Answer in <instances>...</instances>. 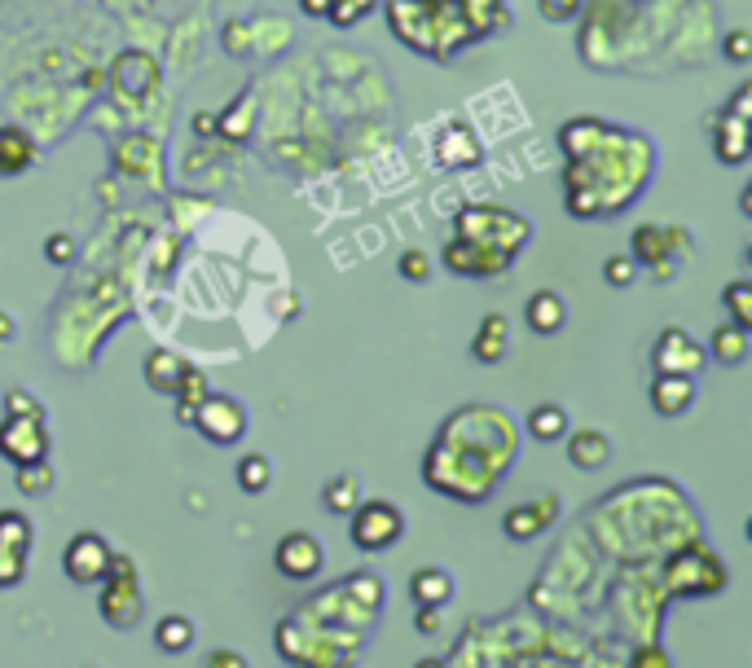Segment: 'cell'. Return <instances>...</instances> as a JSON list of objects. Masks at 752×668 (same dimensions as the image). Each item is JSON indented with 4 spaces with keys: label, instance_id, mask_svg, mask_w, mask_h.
Returning <instances> with one entry per match:
<instances>
[{
    "label": "cell",
    "instance_id": "6da1fadb",
    "mask_svg": "<svg viewBox=\"0 0 752 668\" xmlns=\"http://www.w3.org/2000/svg\"><path fill=\"white\" fill-rule=\"evenodd\" d=\"M454 233L476 242V246H489L498 255H520L533 238V224L511 211V207H498V203H476V207H463L458 220H454Z\"/></svg>",
    "mask_w": 752,
    "mask_h": 668
},
{
    "label": "cell",
    "instance_id": "7a4b0ae2",
    "mask_svg": "<svg viewBox=\"0 0 752 668\" xmlns=\"http://www.w3.org/2000/svg\"><path fill=\"white\" fill-rule=\"evenodd\" d=\"M347 537L365 554H388L406 537V510L397 502H384V497L356 502V510L347 515Z\"/></svg>",
    "mask_w": 752,
    "mask_h": 668
},
{
    "label": "cell",
    "instance_id": "3957f363",
    "mask_svg": "<svg viewBox=\"0 0 752 668\" xmlns=\"http://www.w3.org/2000/svg\"><path fill=\"white\" fill-rule=\"evenodd\" d=\"M102 598H98V611L111 629H133L141 624L146 615V598H141V585H137V563L128 554H115L111 558V572L102 580Z\"/></svg>",
    "mask_w": 752,
    "mask_h": 668
},
{
    "label": "cell",
    "instance_id": "277c9868",
    "mask_svg": "<svg viewBox=\"0 0 752 668\" xmlns=\"http://www.w3.org/2000/svg\"><path fill=\"white\" fill-rule=\"evenodd\" d=\"M664 585H669V594H682V598L721 594L726 589V567H721V558L708 554V545H686L682 554L669 558Z\"/></svg>",
    "mask_w": 752,
    "mask_h": 668
},
{
    "label": "cell",
    "instance_id": "5b68a950",
    "mask_svg": "<svg viewBox=\"0 0 752 668\" xmlns=\"http://www.w3.org/2000/svg\"><path fill=\"white\" fill-rule=\"evenodd\" d=\"M190 427H194L207 445L229 449V445H238V440L247 436V410H242V401L229 396V392H207L203 405L194 410V423H190Z\"/></svg>",
    "mask_w": 752,
    "mask_h": 668
},
{
    "label": "cell",
    "instance_id": "8992f818",
    "mask_svg": "<svg viewBox=\"0 0 752 668\" xmlns=\"http://www.w3.org/2000/svg\"><path fill=\"white\" fill-rule=\"evenodd\" d=\"M111 558H115V550L102 532H76L62 550V572L71 585H102L111 572Z\"/></svg>",
    "mask_w": 752,
    "mask_h": 668
},
{
    "label": "cell",
    "instance_id": "52a82bcc",
    "mask_svg": "<svg viewBox=\"0 0 752 668\" xmlns=\"http://www.w3.org/2000/svg\"><path fill=\"white\" fill-rule=\"evenodd\" d=\"M651 366H656V375H682V379H695V375H704L708 353H704V344H699V339H691V334H686L682 325H664V330H660V339H656V348H651Z\"/></svg>",
    "mask_w": 752,
    "mask_h": 668
},
{
    "label": "cell",
    "instance_id": "ba28073f",
    "mask_svg": "<svg viewBox=\"0 0 752 668\" xmlns=\"http://www.w3.org/2000/svg\"><path fill=\"white\" fill-rule=\"evenodd\" d=\"M54 440H49V423L45 418H19V414H5L0 423V458L5 462H36V458H49Z\"/></svg>",
    "mask_w": 752,
    "mask_h": 668
},
{
    "label": "cell",
    "instance_id": "9c48e42d",
    "mask_svg": "<svg viewBox=\"0 0 752 668\" xmlns=\"http://www.w3.org/2000/svg\"><path fill=\"white\" fill-rule=\"evenodd\" d=\"M273 563H277V572H282L286 580H317L321 567H326V550H321V541H317L312 532L295 528V532H286V537L277 541Z\"/></svg>",
    "mask_w": 752,
    "mask_h": 668
},
{
    "label": "cell",
    "instance_id": "30bf717a",
    "mask_svg": "<svg viewBox=\"0 0 752 668\" xmlns=\"http://www.w3.org/2000/svg\"><path fill=\"white\" fill-rule=\"evenodd\" d=\"M441 264L449 273H458V277H498V273L511 268V255H498V251L476 246V242H467V238L454 233L445 242V251H441Z\"/></svg>",
    "mask_w": 752,
    "mask_h": 668
},
{
    "label": "cell",
    "instance_id": "8fae6325",
    "mask_svg": "<svg viewBox=\"0 0 752 668\" xmlns=\"http://www.w3.org/2000/svg\"><path fill=\"white\" fill-rule=\"evenodd\" d=\"M555 515H559V497H546V502H524V506L506 510V519H502V532H506L511 541H533V537H542V532L555 523Z\"/></svg>",
    "mask_w": 752,
    "mask_h": 668
},
{
    "label": "cell",
    "instance_id": "7c38bea8",
    "mask_svg": "<svg viewBox=\"0 0 752 668\" xmlns=\"http://www.w3.org/2000/svg\"><path fill=\"white\" fill-rule=\"evenodd\" d=\"M141 370H146V388L155 396H172L181 388V379L190 375V361L181 353H172V348H150L146 361H141Z\"/></svg>",
    "mask_w": 752,
    "mask_h": 668
},
{
    "label": "cell",
    "instance_id": "4fadbf2b",
    "mask_svg": "<svg viewBox=\"0 0 752 668\" xmlns=\"http://www.w3.org/2000/svg\"><path fill=\"white\" fill-rule=\"evenodd\" d=\"M647 396H651V410H656L660 418H682V414L695 405V379L656 375L651 388H647Z\"/></svg>",
    "mask_w": 752,
    "mask_h": 668
},
{
    "label": "cell",
    "instance_id": "5bb4252c",
    "mask_svg": "<svg viewBox=\"0 0 752 668\" xmlns=\"http://www.w3.org/2000/svg\"><path fill=\"white\" fill-rule=\"evenodd\" d=\"M506 353H511V321L502 312H489L476 330V339H471V357L480 366H502Z\"/></svg>",
    "mask_w": 752,
    "mask_h": 668
},
{
    "label": "cell",
    "instance_id": "9a60e30c",
    "mask_svg": "<svg viewBox=\"0 0 752 668\" xmlns=\"http://www.w3.org/2000/svg\"><path fill=\"white\" fill-rule=\"evenodd\" d=\"M713 150L726 168H743L748 163V150H752V133H748V119H734V115H717V128H713Z\"/></svg>",
    "mask_w": 752,
    "mask_h": 668
},
{
    "label": "cell",
    "instance_id": "2e32d148",
    "mask_svg": "<svg viewBox=\"0 0 752 668\" xmlns=\"http://www.w3.org/2000/svg\"><path fill=\"white\" fill-rule=\"evenodd\" d=\"M634 264L656 268L660 281L673 277V251H669V238H664L660 224H638L634 229Z\"/></svg>",
    "mask_w": 752,
    "mask_h": 668
},
{
    "label": "cell",
    "instance_id": "e0dca14e",
    "mask_svg": "<svg viewBox=\"0 0 752 668\" xmlns=\"http://www.w3.org/2000/svg\"><path fill=\"white\" fill-rule=\"evenodd\" d=\"M436 163L441 168H476L480 163V141L467 124H449L436 137Z\"/></svg>",
    "mask_w": 752,
    "mask_h": 668
},
{
    "label": "cell",
    "instance_id": "ac0fdd59",
    "mask_svg": "<svg viewBox=\"0 0 752 668\" xmlns=\"http://www.w3.org/2000/svg\"><path fill=\"white\" fill-rule=\"evenodd\" d=\"M524 321H528L533 334L550 339V334H559V330L568 325V303H563L555 290H537V295H528V303H524Z\"/></svg>",
    "mask_w": 752,
    "mask_h": 668
},
{
    "label": "cell",
    "instance_id": "d6986e66",
    "mask_svg": "<svg viewBox=\"0 0 752 668\" xmlns=\"http://www.w3.org/2000/svg\"><path fill=\"white\" fill-rule=\"evenodd\" d=\"M708 361H717V366H726V370H734V366H743L748 361V353H752V339H748V330L743 325H734V321H726V325H717L713 334H708Z\"/></svg>",
    "mask_w": 752,
    "mask_h": 668
},
{
    "label": "cell",
    "instance_id": "ffe728a7",
    "mask_svg": "<svg viewBox=\"0 0 752 668\" xmlns=\"http://www.w3.org/2000/svg\"><path fill=\"white\" fill-rule=\"evenodd\" d=\"M563 440H568V462L577 471H603L612 462V440L603 431H594V427H581V431H572Z\"/></svg>",
    "mask_w": 752,
    "mask_h": 668
},
{
    "label": "cell",
    "instance_id": "44dd1931",
    "mask_svg": "<svg viewBox=\"0 0 752 668\" xmlns=\"http://www.w3.org/2000/svg\"><path fill=\"white\" fill-rule=\"evenodd\" d=\"M36 163V141L27 128L5 124L0 128V176H23Z\"/></svg>",
    "mask_w": 752,
    "mask_h": 668
},
{
    "label": "cell",
    "instance_id": "7402d4cb",
    "mask_svg": "<svg viewBox=\"0 0 752 668\" xmlns=\"http://www.w3.org/2000/svg\"><path fill=\"white\" fill-rule=\"evenodd\" d=\"M454 576L445 572V567H419L414 576H410V594H414V602L419 607H445L449 598H454Z\"/></svg>",
    "mask_w": 752,
    "mask_h": 668
},
{
    "label": "cell",
    "instance_id": "603a6c76",
    "mask_svg": "<svg viewBox=\"0 0 752 668\" xmlns=\"http://www.w3.org/2000/svg\"><path fill=\"white\" fill-rule=\"evenodd\" d=\"M607 128H612V124H603V119H568V124L559 128V146H563L568 159H581V154H590V150L607 137Z\"/></svg>",
    "mask_w": 752,
    "mask_h": 668
},
{
    "label": "cell",
    "instance_id": "cb8c5ba5",
    "mask_svg": "<svg viewBox=\"0 0 752 668\" xmlns=\"http://www.w3.org/2000/svg\"><path fill=\"white\" fill-rule=\"evenodd\" d=\"M155 646H159L163 655H185V650L194 646V620L181 615V611L163 615V620L155 624Z\"/></svg>",
    "mask_w": 752,
    "mask_h": 668
},
{
    "label": "cell",
    "instance_id": "d4e9b609",
    "mask_svg": "<svg viewBox=\"0 0 752 668\" xmlns=\"http://www.w3.org/2000/svg\"><path fill=\"white\" fill-rule=\"evenodd\" d=\"M36 528L23 510H0V550H14V554H32Z\"/></svg>",
    "mask_w": 752,
    "mask_h": 668
},
{
    "label": "cell",
    "instance_id": "484cf974",
    "mask_svg": "<svg viewBox=\"0 0 752 668\" xmlns=\"http://www.w3.org/2000/svg\"><path fill=\"white\" fill-rule=\"evenodd\" d=\"M207 392H212V388H207V375L190 366V375H185V379H181V388L172 392V401H176V423H181V427H190V423H194V410L203 405V396H207Z\"/></svg>",
    "mask_w": 752,
    "mask_h": 668
},
{
    "label": "cell",
    "instance_id": "4316f807",
    "mask_svg": "<svg viewBox=\"0 0 752 668\" xmlns=\"http://www.w3.org/2000/svg\"><path fill=\"white\" fill-rule=\"evenodd\" d=\"M528 436L542 440V445H555L568 436V410L563 405H537L528 414Z\"/></svg>",
    "mask_w": 752,
    "mask_h": 668
},
{
    "label": "cell",
    "instance_id": "83f0119b",
    "mask_svg": "<svg viewBox=\"0 0 752 668\" xmlns=\"http://www.w3.org/2000/svg\"><path fill=\"white\" fill-rule=\"evenodd\" d=\"M233 480H238V488H242L247 497H260V493L273 484V462H269L264 453H242Z\"/></svg>",
    "mask_w": 752,
    "mask_h": 668
},
{
    "label": "cell",
    "instance_id": "f1b7e54d",
    "mask_svg": "<svg viewBox=\"0 0 752 668\" xmlns=\"http://www.w3.org/2000/svg\"><path fill=\"white\" fill-rule=\"evenodd\" d=\"M14 484H19V493L23 497H45L49 488H54V467H49V458H36V462H19L14 467Z\"/></svg>",
    "mask_w": 752,
    "mask_h": 668
},
{
    "label": "cell",
    "instance_id": "f546056e",
    "mask_svg": "<svg viewBox=\"0 0 752 668\" xmlns=\"http://www.w3.org/2000/svg\"><path fill=\"white\" fill-rule=\"evenodd\" d=\"M356 502H361V488H356L352 475H334V480L321 488V506H326L330 515H352Z\"/></svg>",
    "mask_w": 752,
    "mask_h": 668
},
{
    "label": "cell",
    "instance_id": "4dcf8cb0",
    "mask_svg": "<svg viewBox=\"0 0 752 668\" xmlns=\"http://www.w3.org/2000/svg\"><path fill=\"white\" fill-rule=\"evenodd\" d=\"M721 303H726V312H730V321L734 325H743V330H752V281H730L726 290H721Z\"/></svg>",
    "mask_w": 752,
    "mask_h": 668
},
{
    "label": "cell",
    "instance_id": "1f68e13d",
    "mask_svg": "<svg viewBox=\"0 0 752 668\" xmlns=\"http://www.w3.org/2000/svg\"><path fill=\"white\" fill-rule=\"evenodd\" d=\"M432 268H436V260H432L423 246H406V251H401V260H397V273H401L406 281H414V286H419V281H428V277H432Z\"/></svg>",
    "mask_w": 752,
    "mask_h": 668
},
{
    "label": "cell",
    "instance_id": "d6a6232c",
    "mask_svg": "<svg viewBox=\"0 0 752 668\" xmlns=\"http://www.w3.org/2000/svg\"><path fill=\"white\" fill-rule=\"evenodd\" d=\"M374 10V0H330V10H326V19L334 23V27H356L365 14Z\"/></svg>",
    "mask_w": 752,
    "mask_h": 668
},
{
    "label": "cell",
    "instance_id": "836d02e7",
    "mask_svg": "<svg viewBox=\"0 0 752 668\" xmlns=\"http://www.w3.org/2000/svg\"><path fill=\"white\" fill-rule=\"evenodd\" d=\"M634 277H638L634 255H607V264H603V281H607V286L625 290V286H634Z\"/></svg>",
    "mask_w": 752,
    "mask_h": 668
},
{
    "label": "cell",
    "instance_id": "e575fe53",
    "mask_svg": "<svg viewBox=\"0 0 752 668\" xmlns=\"http://www.w3.org/2000/svg\"><path fill=\"white\" fill-rule=\"evenodd\" d=\"M581 5H585V0H537V14L546 23H555V27H563V23H577Z\"/></svg>",
    "mask_w": 752,
    "mask_h": 668
},
{
    "label": "cell",
    "instance_id": "d590c367",
    "mask_svg": "<svg viewBox=\"0 0 752 668\" xmlns=\"http://www.w3.org/2000/svg\"><path fill=\"white\" fill-rule=\"evenodd\" d=\"M27 580V554L14 550H0V589H14Z\"/></svg>",
    "mask_w": 752,
    "mask_h": 668
},
{
    "label": "cell",
    "instance_id": "8d00e7d4",
    "mask_svg": "<svg viewBox=\"0 0 752 668\" xmlns=\"http://www.w3.org/2000/svg\"><path fill=\"white\" fill-rule=\"evenodd\" d=\"M5 414H19V418H45V405H41L32 392L10 388V392H5Z\"/></svg>",
    "mask_w": 752,
    "mask_h": 668
},
{
    "label": "cell",
    "instance_id": "74e56055",
    "mask_svg": "<svg viewBox=\"0 0 752 668\" xmlns=\"http://www.w3.org/2000/svg\"><path fill=\"white\" fill-rule=\"evenodd\" d=\"M721 58H726V62H748V58H752V36H748V32H726Z\"/></svg>",
    "mask_w": 752,
    "mask_h": 668
},
{
    "label": "cell",
    "instance_id": "f35d334b",
    "mask_svg": "<svg viewBox=\"0 0 752 668\" xmlns=\"http://www.w3.org/2000/svg\"><path fill=\"white\" fill-rule=\"evenodd\" d=\"M45 260H49V264H71V260H76V238H71V233H54V238L45 242Z\"/></svg>",
    "mask_w": 752,
    "mask_h": 668
},
{
    "label": "cell",
    "instance_id": "ab89813d",
    "mask_svg": "<svg viewBox=\"0 0 752 668\" xmlns=\"http://www.w3.org/2000/svg\"><path fill=\"white\" fill-rule=\"evenodd\" d=\"M203 668H251V664H247V655H242V650H233V646H216V650L203 659Z\"/></svg>",
    "mask_w": 752,
    "mask_h": 668
},
{
    "label": "cell",
    "instance_id": "60d3db41",
    "mask_svg": "<svg viewBox=\"0 0 752 668\" xmlns=\"http://www.w3.org/2000/svg\"><path fill=\"white\" fill-rule=\"evenodd\" d=\"M726 115H734V119H748V124H752V84H739V89H734V97H730Z\"/></svg>",
    "mask_w": 752,
    "mask_h": 668
},
{
    "label": "cell",
    "instance_id": "b9f144b4",
    "mask_svg": "<svg viewBox=\"0 0 752 668\" xmlns=\"http://www.w3.org/2000/svg\"><path fill=\"white\" fill-rule=\"evenodd\" d=\"M441 611H445V607H419L414 629H419V633H428V637H432V633H441Z\"/></svg>",
    "mask_w": 752,
    "mask_h": 668
},
{
    "label": "cell",
    "instance_id": "7bdbcfd3",
    "mask_svg": "<svg viewBox=\"0 0 752 668\" xmlns=\"http://www.w3.org/2000/svg\"><path fill=\"white\" fill-rule=\"evenodd\" d=\"M634 668H669V664H664L660 646H647V650H638V655H634Z\"/></svg>",
    "mask_w": 752,
    "mask_h": 668
},
{
    "label": "cell",
    "instance_id": "ee69618b",
    "mask_svg": "<svg viewBox=\"0 0 752 668\" xmlns=\"http://www.w3.org/2000/svg\"><path fill=\"white\" fill-rule=\"evenodd\" d=\"M14 334H19V325H14V316H10L5 308H0V344H10V339H14Z\"/></svg>",
    "mask_w": 752,
    "mask_h": 668
},
{
    "label": "cell",
    "instance_id": "f6af8a7d",
    "mask_svg": "<svg viewBox=\"0 0 752 668\" xmlns=\"http://www.w3.org/2000/svg\"><path fill=\"white\" fill-rule=\"evenodd\" d=\"M299 10H304L308 19H326V10H330V0H299Z\"/></svg>",
    "mask_w": 752,
    "mask_h": 668
},
{
    "label": "cell",
    "instance_id": "bcb514c9",
    "mask_svg": "<svg viewBox=\"0 0 752 668\" xmlns=\"http://www.w3.org/2000/svg\"><path fill=\"white\" fill-rule=\"evenodd\" d=\"M194 128H198V137H212V133H216V115H207V111L194 115Z\"/></svg>",
    "mask_w": 752,
    "mask_h": 668
},
{
    "label": "cell",
    "instance_id": "7dc6e473",
    "mask_svg": "<svg viewBox=\"0 0 752 668\" xmlns=\"http://www.w3.org/2000/svg\"><path fill=\"white\" fill-rule=\"evenodd\" d=\"M414 668H449V664H445V659H436V655H428V659H419Z\"/></svg>",
    "mask_w": 752,
    "mask_h": 668
}]
</instances>
